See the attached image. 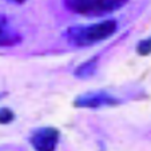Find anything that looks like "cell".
<instances>
[{"mask_svg":"<svg viewBox=\"0 0 151 151\" xmlns=\"http://www.w3.org/2000/svg\"><path fill=\"white\" fill-rule=\"evenodd\" d=\"M118 31V22L114 19L103 20L90 26H74L64 32L66 40L74 47H90L111 37Z\"/></svg>","mask_w":151,"mask_h":151,"instance_id":"obj_1","label":"cell"},{"mask_svg":"<svg viewBox=\"0 0 151 151\" xmlns=\"http://www.w3.org/2000/svg\"><path fill=\"white\" fill-rule=\"evenodd\" d=\"M67 9L78 15L84 16H95L100 0H63Z\"/></svg>","mask_w":151,"mask_h":151,"instance_id":"obj_5","label":"cell"},{"mask_svg":"<svg viewBox=\"0 0 151 151\" xmlns=\"http://www.w3.org/2000/svg\"><path fill=\"white\" fill-rule=\"evenodd\" d=\"M22 42V35L9 26L6 15L0 14V47H14Z\"/></svg>","mask_w":151,"mask_h":151,"instance_id":"obj_4","label":"cell"},{"mask_svg":"<svg viewBox=\"0 0 151 151\" xmlns=\"http://www.w3.org/2000/svg\"><path fill=\"white\" fill-rule=\"evenodd\" d=\"M137 51L139 55L142 56H147V55L151 54V37H147V39H143L138 43L137 46Z\"/></svg>","mask_w":151,"mask_h":151,"instance_id":"obj_7","label":"cell"},{"mask_svg":"<svg viewBox=\"0 0 151 151\" xmlns=\"http://www.w3.org/2000/svg\"><path fill=\"white\" fill-rule=\"evenodd\" d=\"M14 119H15V114L12 110L7 109V107L0 109V123H1V124H8V123H11Z\"/></svg>","mask_w":151,"mask_h":151,"instance_id":"obj_8","label":"cell"},{"mask_svg":"<svg viewBox=\"0 0 151 151\" xmlns=\"http://www.w3.org/2000/svg\"><path fill=\"white\" fill-rule=\"evenodd\" d=\"M98 60L99 58H92V59L87 60V62L82 63L80 66H78V68L74 71V75L79 79H84V78H90L91 75H94V72L96 71L98 67Z\"/></svg>","mask_w":151,"mask_h":151,"instance_id":"obj_6","label":"cell"},{"mask_svg":"<svg viewBox=\"0 0 151 151\" xmlns=\"http://www.w3.org/2000/svg\"><path fill=\"white\" fill-rule=\"evenodd\" d=\"M120 100L106 91H90L79 95L74 100V106L78 109H99L119 104Z\"/></svg>","mask_w":151,"mask_h":151,"instance_id":"obj_2","label":"cell"},{"mask_svg":"<svg viewBox=\"0 0 151 151\" xmlns=\"http://www.w3.org/2000/svg\"><path fill=\"white\" fill-rule=\"evenodd\" d=\"M60 132L55 127L36 128L31 134L29 142L35 151H55L59 143Z\"/></svg>","mask_w":151,"mask_h":151,"instance_id":"obj_3","label":"cell"},{"mask_svg":"<svg viewBox=\"0 0 151 151\" xmlns=\"http://www.w3.org/2000/svg\"><path fill=\"white\" fill-rule=\"evenodd\" d=\"M8 1H14V3H16V4H23L26 0H8Z\"/></svg>","mask_w":151,"mask_h":151,"instance_id":"obj_9","label":"cell"}]
</instances>
